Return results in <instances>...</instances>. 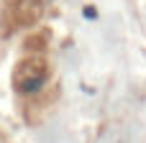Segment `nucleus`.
<instances>
[{
    "label": "nucleus",
    "instance_id": "obj_1",
    "mask_svg": "<svg viewBox=\"0 0 146 143\" xmlns=\"http://www.w3.org/2000/svg\"><path fill=\"white\" fill-rule=\"evenodd\" d=\"M49 79V61L44 59V54H28L15 64L13 72V84L21 95H31L38 92Z\"/></svg>",
    "mask_w": 146,
    "mask_h": 143
},
{
    "label": "nucleus",
    "instance_id": "obj_2",
    "mask_svg": "<svg viewBox=\"0 0 146 143\" xmlns=\"http://www.w3.org/2000/svg\"><path fill=\"white\" fill-rule=\"evenodd\" d=\"M41 15V0H5V10L3 18L8 23V28H23V26H33Z\"/></svg>",
    "mask_w": 146,
    "mask_h": 143
}]
</instances>
